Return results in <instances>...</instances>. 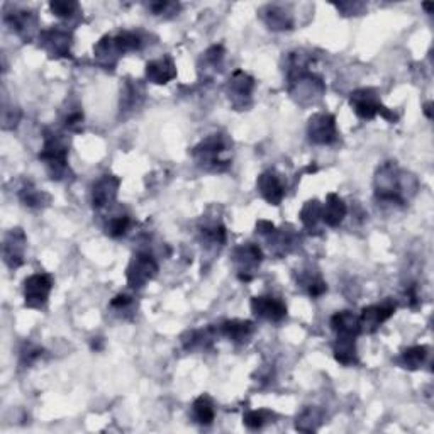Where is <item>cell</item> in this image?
<instances>
[{"instance_id":"cell-8","label":"cell","mask_w":434,"mask_h":434,"mask_svg":"<svg viewBox=\"0 0 434 434\" xmlns=\"http://www.w3.org/2000/svg\"><path fill=\"white\" fill-rule=\"evenodd\" d=\"M51 290H53V279L48 273H34L24 282V299L26 307L29 309H43L48 304Z\"/></svg>"},{"instance_id":"cell-25","label":"cell","mask_w":434,"mask_h":434,"mask_svg":"<svg viewBox=\"0 0 434 434\" xmlns=\"http://www.w3.org/2000/svg\"><path fill=\"white\" fill-rule=\"evenodd\" d=\"M192 418L201 426H211L216 419V407L209 396H201L192 404Z\"/></svg>"},{"instance_id":"cell-17","label":"cell","mask_w":434,"mask_h":434,"mask_svg":"<svg viewBox=\"0 0 434 434\" xmlns=\"http://www.w3.org/2000/svg\"><path fill=\"white\" fill-rule=\"evenodd\" d=\"M177 77V67L172 56L153 60L146 65V78L155 85H167Z\"/></svg>"},{"instance_id":"cell-29","label":"cell","mask_w":434,"mask_h":434,"mask_svg":"<svg viewBox=\"0 0 434 434\" xmlns=\"http://www.w3.org/2000/svg\"><path fill=\"white\" fill-rule=\"evenodd\" d=\"M426 357L428 346H411V348L402 351L401 357L397 358V363L402 368H407V370H419Z\"/></svg>"},{"instance_id":"cell-26","label":"cell","mask_w":434,"mask_h":434,"mask_svg":"<svg viewBox=\"0 0 434 434\" xmlns=\"http://www.w3.org/2000/svg\"><path fill=\"white\" fill-rule=\"evenodd\" d=\"M19 201L29 209H43L51 202V195L45 190L36 189L33 184H26L19 190Z\"/></svg>"},{"instance_id":"cell-32","label":"cell","mask_w":434,"mask_h":434,"mask_svg":"<svg viewBox=\"0 0 434 434\" xmlns=\"http://www.w3.org/2000/svg\"><path fill=\"white\" fill-rule=\"evenodd\" d=\"M129 226H131V217L126 212H116L107 219L106 233L111 238H123L128 233Z\"/></svg>"},{"instance_id":"cell-23","label":"cell","mask_w":434,"mask_h":434,"mask_svg":"<svg viewBox=\"0 0 434 434\" xmlns=\"http://www.w3.org/2000/svg\"><path fill=\"white\" fill-rule=\"evenodd\" d=\"M334 358L338 363L345 365V367H353L358 363L357 353V338L351 336H336L334 343Z\"/></svg>"},{"instance_id":"cell-22","label":"cell","mask_w":434,"mask_h":434,"mask_svg":"<svg viewBox=\"0 0 434 434\" xmlns=\"http://www.w3.org/2000/svg\"><path fill=\"white\" fill-rule=\"evenodd\" d=\"M262 17L265 24H267L272 31H289L294 26L292 16L280 6H267L262 11Z\"/></svg>"},{"instance_id":"cell-20","label":"cell","mask_w":434,"mask_h":434,"mask_svg":"<svg viewBox=\"0 0 434 434\" xmlns=\"http://www.w3.org/2000/svg\"><path fill=\"white\" fill-rule=\"evenodd\" d=\"M331 328L336 333V336H351L358 338L362 334V324H360V316H355L350 311H341L331 318Z\"/></svg>"},{"instance_id":"cell-44","label":"cell","mask_w":434,"mask_h":434,"mask_svg":"<svg viewBox=\"0 0 434 434\" xmlns=\"http://www.w3.org/2000/svg\"><path fill=\"white\" fill-rule=\"evenodd\" d=\"M273 231H275V226L268 223V221H258V223H256V233L263 234V236H270Z\"/></svg>"},{"instance_id":"cell-40","label":"cell","mask_w":434,"mask_h":434,"mask_svg":"<svg viewBox=\"0 0 434 434\" xmlns=\"http://www.w3.org/2000/svg\"><path fill=\"white\" fill-rule=\"evenodd\" d=\"M148 7H150V11L153 12L155 16L177 14L180 9L179 4H172V2H151Z\"/></svg>"},{"instance_id":"cell-34","label":"cell","mask_w":434,"mask_h":434,"mask_svg":"<svg viewBox=\"0 0 434 434\" xmlns=\"http://www.w3.org/2000/svg\"><path fill=\"white\" fill-rule=\"evenodd\" d=\"M273 416H275L273 412L265 411V409L250 411V412H246L245 418H243V423H245V426L250 429H262L265 424L270 423V419L273 418Z\"/></svg>"},{"instance_id":"cell-28","label":"cell","mask_w":434,"mask_h":434,"mask_svg":"<svg viewBox=\"0 0 434 434\" xmlns=\"http://www.w3.org/2000/svg\"><path fill=\"white\" fill-rule=\"evenodd\" d=\"M212 333H214V328L199 329V331L187 333V336L182 338V343H184V348L187 351L211 348L212 341H214V336H212Z\"/></svg>"},{"instance_id":"cell-2","label":"cell","mask_w":434,"mask_h":434,"mask_svg":"<svg viewBox=\"0 0 434 434\" xmlns=\"http://www.w3.org/2000/svg\"><path fill=\"white\" fill-rule=\"evenodd\" d=\"M231 146L233 143H229L224 134H212L194 148L192 156L204 170L224 172L231 165V160L226 156L231 151Z\"/></svg>"},{"instance_id":"cell-30","label":"cell","mask_w":434,"mask_h":434,"mask_svg":"<svg viewBox=\"0 0 434 434\" xmlns=\"http://www.w3.org/2000/svg\"><path fill=\"white\" fill-rule=\"evenodd\" d=\"M143 99H145V89L141 84L129 80L124 87L123 97H121V111H134L141 106Z\"/></svg>"},{"instance_id":"cell-1","label":"cell","mask_w":434,"mask_h":434,"mask_svg":"<svg viewBox=\"0 0 434 434\" xmlns=\"http://www.w3.org/2000/svg\"><path fill=\"white\" fill-rule=\"evenodd\" d=\"M418 190V180L411 173L402 172L396 162H387L377 170L375 195L382 202L404 206Z\"/></svg>"},{"instance_id":"cell-21","label":"cell","mask_w":434,"mask_h":434,"mask_svg":"<svg viewBox=\"0 0 434 434\" xmlns=\"http://www.w3.org/2000/svg\"><path fill=\"white\" fill-rule=\"evenodd\" d=\"M348 214V207L340 195L329 194L323 206V223L329 228H338Z\"/></svg>"},{"instance_id":"cell-45","label":"cell","mask_w":434,"mask_h":434,"mask_svg":"<svg viewBox=\"0 0 434 434\" xmlns=\"http://www.w3.org/2000/svg\"><path fill=\"white\" fill-rule=\"evenodd\" d=\"M431 106H433L431 102H428L426 106H424V112H426V116L429 117V119H431Z\"/></svg>"},{"instance_id":"cell-13","label":"cell","mask_w":434,"mask_h":434,"mask_svg":"<svg viewBox=\"0 0 434 434\" xmlns=\"http://www.w3.org/2000/svg\"><path fill=\"white\" fill-rule=\"evenodd\" d=\"M251 311L256 318L270 321V323H280L287 318V306L272 295H260V297L251 299Z\"/></svg>"},{"instance_id":"cell-6","label":"cell","mask_w":434,"mask_h":434,"mask_svg":"<svg viewBox=\"0 0 434 434\" xmlns=\"http://www.w3.org/2000/svg\"><path fill=\"white\" fill-rule=\"evenodd\" d=\"M263 262V251L258 245L245 243L238 246L233 253V263L236 268L238 279L241 282H251L255 279V273Z\"/></svg>"},{"instance_id":"cell-16","label":"cell","mask_w":434,"mask_h":434,"mask_svg":"<svg viewBox=\"0 0 434 434\" xmlns=\"http://www.w3.org/2000/svg\"><path fill=\"white\" fill-rule=\"evenodd\" d=\"M121 180L114 175H104L92 189V204L95 209L111 207L116 202Z\"/></svg>"},{"instance_id":"cell-12","label":"cell","mask_w":434,"mask_h":434,"mask_svg":"<svg viewBox=\"0 0 434 434\" xmlns=\"http://www.w3.org/2000/svg\"><path fill=\"white\" fill-rule=\"evenodd\" d=\"M26 245H28V238L23 229L16 228L11 229L4 238V262L9 268H19L24 263V255H26Z\"/></svg>"},{"instance_id":"cell-15","label":"cell","mask_w":434,"mask_h":434,"mask_svg":"<svg viewBox=\"0 0 434 434\" xmlns=\"http://www.w3.org/2000/svg\"><path fill=\"white\" fill-rule=\"evenodd\" d=\"M256 189L262 197L272 206H280L285 197V185L282 177L275 170H268L262 173L256 180Z\"/></svg>"},{"instance_id":"cell-42","label":"cell","mask_w":434,"mask_h":434,"mask_svg":"<svg viewBox=\"0 0 434 434\" xmlns=\"http://www.w3.org/2000/svg\"><path fill=\"white\" fill-rule=\"evenodd\" d=\"M224 58V48L223 46H211L209 50L206 51V55H204V62L207 65H211V67H219L221 62H223Z\"/></svg>"},{"instance_id":"cell-4","label":"cell","mask_w":434,"mask_h":434,"mask_svg":"<svg viewBox=\"0 0 434 434\" xmlns=\"http://www.w3.org/2000/svg\"><path fill=\"white\" fill-rule=\"evenodd\" d=\"M350 104L353 107L355 114L363 121H372L377 116H384L385 119H389L390 123H396L397 116L394 112H390L384 104L380 102L379 94L375 89H358L351 94Z\"/></svg>"},{"instance_id":"cell-39","label":"cell","mask_w":434,"mask_h":434,"mask_svg":"<svg viewBox=\"0 0 434 434\" xmlns=\"http://www.w3.org/2000/svg\"><path fill=\"white\" fill-rule=\"evenodd\" d=\"M82 126H84V112L80 108L68 112V116L65 117V128L70 129V131H82Z\"/></svg>"},{"instance_id":"cell-37","label":"cell","mask_w":434,"mask_h":434,"mask_svg":"<svg viewBox=\"0 0 434 434\" xmlns=\"http://www.w3.org/2000/svg\"><path fill=\"white\" fill-rule=\"evenodd\" d=\"M50 9L55 16L62 17V19H72L73 16L78 14L80 6L77 2H51Z\"/></svg>"},{"instance_id":"cell-31","label":"cell","mask_w":434,"mask_h":434,"mask_svg":"<svg viewBox=\"0 0 434 434\" xmlns=\"http://www.w3.org/2000/svg\"><path fill=\"white\" fill-rule=\"evenodd\" d=\"M323 411L319 407H306L301 414L297 416V423H295V428L299 431L304 433H312L318 431L321 423H323Z\"/></svg>"},{"instance_id":"cell-10","label":"cell","mask_w":434,"mask_h":434,"mask_svg":"<svg viewBox=\"0 0 434 434\" xmlns=\"http://www.w3.org/2000/svg\"><path fill=\"white\" fill-rule=\"evenodd\" d=\"M253 89H255V78L248 75L246 72L236 70L233 73V77L229 78L228 84L229 101L233 102V106L236 107L238 111H243V108L250 106Z\"/></svg>"},{"instance_id":"cell-3","label":"cell","mask_w":434,"mask_h":434,"mask_svg":"<svg viewBox=\"0 0 434 434\" xmlns=\"http://www.w3.org/2000/svg\"><path fill=\"white\" fill-rule=\"evenodd\" d=\"M39 160L46 165L53 180H63L68 175V140L60 133L45 131V143Z\"/></svg>"},{"instance_id":"cell-27","label":"cell","mask_w":434,"mask_h":434,"mask_svg":"<svg viewBox=\"0 0 434 434\" xmlns=\"http://www.w3.org/2000/svg\"><path fill=\"white\" fill-rule=\"evenodd\" d=\"M301 221L304 228L309 233L318 231L319 224L323 223V204H321L318 199L307 201L301 211Z\"/></svg>"},{"instance_id":"cell-9","label":"cell","mask_w":434,"mask_h":434,"mask_svg":"<svg viewBox=\"0 0 434 434\" xmlns=\"http://www.w3.org/2000/svg\"><path fill=\"white\" fill-rule=\"evenodd\" d=\"M307 136L314 145H331L338 140L336 117L328 114V112L314 114L309 119V126H307Z\"/></svg>"},{"instance_id":"cell-43","label":"cell","mask_w":434,"mask_h":434,"mask_svg":"<svg viewBox=\"0 0 434 434\" xmlns=\"http://www.w3.org/2000/svg\"><path fill=\"white\" fill-rule=\"evenodd\" d=\"M131 304H133V297H129V295H124V294H119V295H116V297L111 301V307L116 311H123V309H128Z\"/></svg>"},{"instance_id":"cell-11","label":"cell","mask_w":434,"mask_h":434,"mask_svg":"<svg viewBox=\"0 0 434 434\" xmlns=\"http://www.w3.org/2000/svg\"><path fill=\"white\" fill-rule=\"evenodd\" d=\"M39 45L50 55V58H65L70 56L72 33L60 28L46 29L39 34Z\"/></svg>"},{"instance_id":"cell-14","label":"cell","mask_w":434,"mask_h":434,"mask_svg":"<svg viewBox=\"0 0 434 434\" xmlns=\"http://www.w3.org/2000/svg\"><path fill=\"white\" fill-rule=\"evenodd\" d=\"M396 302L385 301L375 306L365 307L360 314V324H362V331L375 333L385 321H389L396 312Z\"/></svg>"},{"instance_id":"cell-24","label":"cell","mask_w":434,"mask_h":434,"mask_svg":"<svg viewBox=\"0 0 434 434\" xmlns=\"http://www.w3.org/2000/svg\"><path fill=\"white\" fill-rule=\"evenodd\" d=\"M94 55L97 63L104 68H114L119 60L121 51L117 50L114 36H104L94 48Z\"/></svg>"},{"instance_id":"cell-41","label":"cell","mask_w":434,"mask_h":434,"mask_svg":"<svg viewBox=\"0 0 434 434\" xmlns=\"http://www.w3.org/2000/svg\"><path fill=\"white\" fill-rule=\"evenodd\" d=\"M21 119V111L16 107H4L2 111V123L4 129H12L16 128L17 123Z\"/></svg>"},{"instance_id":"cell-36","label":"cell","mask_w":434,"mask_h":434,"mask_svg":"<svg viewBox=\"0 0 434 434\" xmlns=\"http://www.w3.org/2000/svg\"><path fill=\"white\" fill-rule=\"evenodd\" d=\"M301 284H304V287H307V294L314 299L328 292V285H326V282L321 277L309 275L307 279H301Z\"/></svg>"},{"instance_id":"cell-38","label":"cell","mask_w":434,"mask_h":434,"mask_svg":"<svg viewBox=\"0 0 434 434\" xmlns=\"http://www.w3.org/2000/svg\"><path fill=\"white\" fill-rule=\"evenodd\" d=\"M43 357V350L39 346H34L31 343L24 346V350L21 351V365L28 367V365H33L36 360Z\"/></svg>"},{"instance_id":"cell-19","label":"cell","mask_w":434,"mask_h":434,"mask_svg":"<svg viewBox=\"0 0 434 434\" xmlns=\"http://www.w3.org/2000/svg\"><path fill=\"white\" fill-rule=\"evenodd\" d=\"M4 21L11 29L23 38H31V34L38 26V17L31 11H12L11 14L6 12Z\"/></svg>"},{"instance_id":"cell-7","label":"cell","mask_w":434,"mask_h":434,"mask_svg":"<svg viewBox=\"0 0 434 434\" xmlns=\"http://www.w3.org/2000/svg\"><path fill=\"white\" fill-rule=\"evenodd\" d=\"M158 273V263L150 253H145V251H140L133 256L131 263H129L128 272H126V277H128V284L129 287L133 289H143L148 282H151Z\"/></svg>"},{"instance_id":"cell-35","label":"cell","mask_w":434,"mask_h":434,"mask_svg":"<svg viewBox=\"0 0 434 434\" xmlns=\"http://www.w3.org/2000/svg\"><path fill=\"white\" fill-rule=\"evenodd\" d=\"M202 240L209 245H217L223 246L226 243V228L221 223H214L211 226H206V228L201 231Z\"/></svg>"},{"instance_id":"cell-5","label":"cell","mask_w":434,"mask_h":434,"mask_svg":"<svg viewBox=\"0 0 434 434\" xmlns=\"http://www.w3.org/2000/svg\"><path fill=\"white\" fill-rule=\"evenodd\" d=\"M290 94L294 95L301 104H311L323 97L326 87L323 80L314 77L307 70L289 73Z\"/></svg>"},{"instance_id":"cell-18","label":"cell","mask_w":434,"mask_h":434,"mask_svg":"<svg viewBox=\"0 0 434 434\" xmlns=\"http://www.w3.org/2000/svg\"><path fill=\"white\" fill-rule=\"evenodd\" d=\"M219 331L223 336L228 338L229 341L236 343V345H245V343H248L250 338L253 336L255 324L251 323V321L233 319L221 324Z\"/></svg>"},{"instance_id":"cell-33","label":"cell","mask_w":434,"mask_h":434,"mask_svg":"<svg viewBox=\"0 0 434 434\" xmlns=\"http://www.w3.org/2000/svg\"><path fill=\"white\" fill-rule=\"evenodd\" d=\"M114 41H116L117 50L121 51V55L129 53V51H138V50H141V46H143V39L140 38V34L131 33V31H124V33L117 34V36H114Z\"/></svg>"}]
</instances>
